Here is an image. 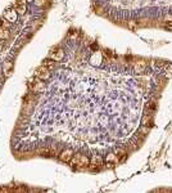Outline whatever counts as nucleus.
<instances>
[{
  "label": "nucleus",
  "mask_w": 172,
  "mask_h": 193,
  "mask_svg": "<svg viewBox=\"0 0 172 193\" xmlns=\"http://www.w3.org/2000/svg\"><path fill=\"white\" fill-rule=\"evenodd\" d=\"M89 158L84 156V154H76L71 158V165L73 168H77V169H82V168H86L89 165Z\"/></svg>",
  "instance_id": "1"
},
{
  "label": "nucleus",
  "mask_w": 172,
  "mask_h": 193,
  "mask_svg": "<svg viewBox=\"0 0 172 193\" xmlns=\"http://www.w3.org/2000/svg\"><path fill=\"white\" fill-rule=\"evenodd\" d=\"M44 3H45V0H36V4L37 5H42Z\"/></svg>",
  "instance_id": "16"
},
{
  "label": "nucleus",
  "mask_w": 172,
  "mask_h": 193,
  "mask_svg": "<svg viewBox=\"0 0 172 193\" xmlns=\"http://www.w3.org/2000/svg\"><path fill=\"white\" fill-rule=\"evenodd\" d=\"M73 157V151L72 149H64V151L61 152V154H59V158H61V161H63V162H68V161H71V158Z\"/></svg>",
  "instance_id": "4"
},
{
  "label": "nucleus",
  "mask_w": 172,
  "mask_h": 193,
  "mask_svg": "<svg viewBox=\"0 0 172 193\" xmlns=\"http://www.w3.org/2000/svg\"><path fill=\"white\" fill-rule=\"evenodd\" d=\"M116 156H118V157H125L126 156V151L123 148H117L116 149Z\"/></svg>",
  "instance_id": "10"
},
{
  "label": "nucleus",
  "mask_w": 172,
  "mask_h": 193,
  "mask_svg": "<svg viewBox=\"0 0 172 193\" xmlns=\"http://www.w3.org/2000/svg\"><path fill=\"white\" fill-rule=\"evenodd\" d=\"M17 10L19 13H23L25 12V3L22 2V0H19V2L17 3Z\"/></svg>",
  "instance_id": "11"
},
{
  "label": "nucleus",
  "mask_w": 172,
  "mask_h": 193,
  "mask_svg": "<svg viewBox=\"0 0 172 193\" xmlns=\"http://www.w3.org/2000/svg\"><path fill=\"white\" fill-rule=\"evenodd\" d=\"M40 153L42 156H57V147H48L40 149Z\"/></svg>",
  "instance_id": "5"
},
{
  "label": "nucleus",
  "mask_w": 172,
  "mask_h": 193,
  "mask_svg": "<svg viewBox=\"0 0 172 193\" xmlns=\"http://www.w3.org/2000/svg\"><path fill=\"white\" fill-rule=\"evenodd\" d=\"M103 165V160L99 156H94L91 158V169H95V168H99V166Z\"/></svg>",
  "instance_id": "7"
},
{
  "label": "nucleus",
  "mask_w": 172,
  "mask_h": 193,
  "mask_svg": "<svg viewBox=\"0 0 172 193\" xmlns=\"http://www.w3.org/2000/svg\"><path fill=\"white\" fill-rule=\"evenodd\" d=\"M63 58V50H57V53H54V54H53V59H55V61H61Z\"/></svg>",
  "instance_id": "9"
},
{
  "label": "nucleus",
  "mask_w": 172,
  "mask_h": 193,
  "mask_svg": "<svg viewBox=\"0 0 172 193\" xmlns=\"http://www.w3.org/2000/svg\"><path fill=\"white\" fill-rule=\"evenodd\" d=\"M116 158H117V156H116V154H109V156L107 157V160H108V161H114Z\"/></svg>",
  "instance_id": "14"
},
{
  "label": "nucleus",
  "mask_w": 172,
  "mask_h": 193,
  "mask_svg": "<svg viewBox=\"0 0 172 193\" xmlns=\"http://www.w3.org/2000/svg\"><path fill=\"white\" fill-rule=\"evenodd\" d=\"M5 17L8 18V21H10V22H12V21L15 19V12H14V10H13V12H9V13L5 14Z\"/></svg>",
  "instance_id": "12"
},
{
  "label": "nucleus",
  "mask_w": 172,
  "mask_h": 193,
  "mask_svg": "<svg viewBox=\"0 0 172 193\" xmlns=\"http://www.w3.org/2000/svg\"><path fill=\"white\" fill-rule=\"evenodd\" d=\"M8 34L7 32H3V30H0V37H7Z\"/></svg>",
  "instance_id": "15"
},
{
  "label": "nucleus",
  "mask_w": 172,
  "mask_h": 193,
  "mask_svg": "<svg viewBox=\"0 0 172 193\" xmlns=\"http://www.w3.org/2000/svg\"><path fill=\"white\" fill-rule=\"evenodd\" d=\"M141 124H143V126H147V127L152 126V125H153V119H152V116H150L149 113L144 115V116H143V120H141Z\"/></svg>",
  "instance_id": "6"
},
{
  "label": "nucleus",
  "mask_w": 172,
  "mask_h": 193,
  "mask_svg": "<svg viewBox=\"0 0 172 193\" xmlns=\"http://www.w3.org/2000/svg\"><path fill=\"white\" fill-rule=\"evenodd\" d=\"M42 66H45V67H53V66H54V61H51V59H45L44 63H42Z\"/></svg>",
  "instance_id": "13"
},
{
  "label": "nucleus",
  "mask_w": 172,
  "mask_h": 193,
  "mask_svg": "<svg viewBox=\"0 0 172 193\" xmlns=\"http://www.w3.org/2000/svg\"><path fill=\"white\" fill-rule=\"evenodd\" d=\"M35 76H36L37 79L45 80V79H48V77L50 76V73H49V71H48V67L41 66V67H39V68H36V71H35Z\"/></svg>",
  "instance_id": "3"
},
{
  "label": "nucleus",
  "mask_w": 172,
  "mask_h": 193,
  "mask_svg": "<svg viewBox=\"0 0 172 193\" xmlns=\"http://www.w3.org/2000/svg\"><path fill=\"white\" fill-rule=\"evenodd\" d=\"M30 89L32 90V92H35V93H41V92H44V89H45V85L44 83H41L40 80H31L30 81Z\"/></svg>",
  "instance_id": "2"
},
{
  "label": "nucleus",
  "mask_w": 172,
  "mask_h": 193,
  "mask_svg": "<svg viewBox=\"0 0 172 193\" xmlns=\"http://www.w3.org/2000/svg\"><path fill=\"white\" fill-rule=\"evenodd\" d=\"M145 66H147V64H145V62H143V61H140V62H137L136 64H135V71L136 72H143L144 71V68H145Z\"/></svg>",
  "instance_id": "8"
}]
</instances>
